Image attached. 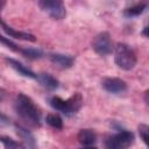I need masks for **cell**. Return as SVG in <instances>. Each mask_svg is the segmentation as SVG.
<instances>
[{
    "label": "cell",
    "mask_w": 149,
    "mask_h": 149,
    "mask_svg": "<svg viewBox=\"0 0 149 149\" xmlns=\"http://www.w3.org/2000/svg\"><path fill=\"white\" fill-rule=\"evenodd\" d=\"M21 55L28 59H40L44 56V52L43 50L38 49V48H33V47H22V50H21Z\"/></svg>",
    "instance_id": "obj_14"
},
{
    "label": "cell",
    "mask_w": 149,
    "mask_h": 149,
    "mask_svg": "<svg viewBox=\"0 0 149 149\" xmlns=\"http://www.w3.org/2000/svg\"><path fill=\"white\" fill-rule=\"evenodd\" d=\"M147 30H148V27L146 26V27H144V29H143V31H142V35H143L144 37H147V36H148V35H147Z\"/></svg>",
    "instance_id": "obj_21"
},
{
    "label": "cell",
    "mask_w": 149,
    "mask_h": 149,
    "mask_svg": "<svg viewBox=\"0 0 149 149\" xmlns=\"http://www.w3.org/2000/svg\"><path fill=\"white\" fill-rule=\"evenodd\" d=\"M0 121H1V122H7V121H8V118H7L5 114H2L1 112H0Z\"/></svg>",
    "instance_id": "obj_20"
},
{
    "label": "cell",
    "mask_w": 149,
    "mask_h": 149,
    "mask_svg": "<svg viewBox=\"0 0 149 149\" xmlns=\"http://www.w3.org/2000/svg\"><path fill=\"white\" fill-rule=\"evenodd\" d=\"M49 105L58 111L65 115H72L76 114L83 106V97L80 93H74L72 94L69 99L64 100L61 97L54 95L49 98Z\"/></svg>",
    "instance_id": "obj_2"
},
{
    "label": "cell",
    "mask_w": 149,
    "mask_h": 149,
    "mask_svg": "<svg viewBox=\"0 0 149 149\" xmlns=\"http://www.w3.org/2000/svg\"><path fill=\"white\" fill-rule=\"evenodd\" d=\"M48 58L55 66H57L58 69H62V70L70 69L74 63V57L71 55H68V54L50 52L48 55Z\"/></svg>",
    "instance_id": "obj_9"
},
{
    "label": "cell",
    "mask_w": 149,
    "mask_h": 149,
    "mask_svg": "<svg viewBox=\"0 0 149 149\" xmlns=\"http://www.w3.org/2000/svg\"><path fill=\"white\" fill-rule=\"evenodd\" d=\"M146 9H147V3H144V2L135 3V5L130 6V7L125 8V10H123V15L127 16V17L139 16V15H141Z\"/></svg>",
    "instance_id": "obj_15"
},
{
    "label": "cell",
    "mask_w": 149,
    "mask_h": 149,
    "mask_svg": "<svg viewBox=\"0 0 149 149\" xmlns=\"http://www.w3.org/2000/svg\"><path fill=\"white\" fill-rule=\"evenodd\" d=\"M36 80L47 90L49 91H54V90H57L58 86H59V81L57 78H55L52 74L50 73H47V72H41L37 74L36 77Z\"/></svg>",
    "instance_id": "obj_12"
},
{
    "label": "cell",
    "mask_w": 149,
    "mask_h": 149,
    "mask_svg": "<svg viewBox=\"0 0 149 149\" xmlns=\"http://www.w3.org/2000/svg\"><path fill=\"white\" fill-rule=\"evenodd\" d=\"M137 130H139V135L141 137V140L144 142V144L147 146L148 144V134H149V127L148 125L146 123H140L139 127H137Z\"/></svg>",
    "instance_id": "obj_19"
},
{
    "label": "cell",
    "mask_w": 149,
    "mask_h": 149,
    "mask_svg": "<svg viewBox=\"0 0 149 149\" xmlns=\"http://www.w3.org/2000/svg\"><path fill=\"white\" fill-rule=\"evenodd\" d=\"M0 142L3 144L5 149H24L22 143H19L17 141L6 135H0Z\"/></svg>",
    "instance_id": "obj_16"
},
{
    "label": "cell",
    "mask_w": 149,
    "mask_h": 149,
    "mask_svg": "<svg viewBox=\"0 0 149 149\" xmlns=\"http://www.w3.org/2000/svg\"><path fill=\"white\" fill-rule=\"evenodd\" d=\"M0 27L9 37L17 38V40H23V41H29V42H35L36 41L35 35H33L30 33H27V31H20V30L14 29L13 27L8 26L1 17H0Z\"/></svg>",
    "instance_id": "obj_10"
},
{
    "label": "cell",
    "mask_w": 149,
    "mask_h": 149,
    "mask_svg": "<svg viewBox=\"0 0 149 149\" xmlns=\"http://www.w3.org/2000/svg\"><path fill=\"white\" fill-rule=\"evenodd\" d=\"M41 9L47 12L54 20H62L66 15V8L61 0H42L38 1Z\"/></svg>",
    "instance_id": "obj_5"
},
{
    "label": "cell",
    "mask_w": 149,
    "mask_h": 149,
    "mask_svg": "<svg viewBox=\"0 0 149 149\" xmlns=\"http://www.w3.org/2000/svg\"><path fill=\"white\" fill-rule=\"evenodd\" d=\"M135 135L133 132L127 129L118 130V133L106 137L104 142L105 149H128L133 146Z\"/></svg>",
    "instance_id": "obj_4"
},
{
    "label": "cell",
    "mask_w": 149,
    "mask_h": 149,
    "mask_svg": "<svg viewBox=\"0 0 149 149\" xmlns=\"http://www.w3.org/2000/svg\"><path fill=\"white\" fill-rule=\"evenodd\" d=\"M80 149H97V148L95 147H92V146H87V147H83Z\"/></svg>",
    "instance_id": "obj_22"
},
{
    "label": "cell",
    "mask_w": 149,
    "mask_h": 149,
    "mask_svg": "<svg viewBox=\"0 0 149 149\" xmlns=\"http://www.w3.org/2000/svg\"><path fill=\"white\" fill-rule=\"evenodd\" d=\"M5 61H6V63L13 69V70H15L19 74H21V76H23V77H26V78H30V79H36V77H37V73H35L33 70H30L28 66H26L24 64H22L21 62H19L17 59H15V58H12V57H5Z\"/></svg>",
    "instance_id": "obj_11"
},
{
    "label": "cell",
    "mask_w": 149,
    "mask_h": 149,
    "mask_svg": "<svg viewBox=\"0 0 149 149\" xmlns=\"http://www.w3.org/2000/svg\"><path fill=\"white\" fill-rule=\"evenodd\" d=\"M77 140L79 143H81L83 146L87 147V146H92L97 142V134L93 129H80L78 135H77Z\"/></svg>",
    "instance_id": "obj_13"
},
{
    "label": "cell",
    "mask_w": 149,
    "mask_h": 149,
    "mask_svg": "<svg viewBox=\"0 0 149 149\" xmlns=\"http://www.w3.org/2000/svg\"><path fill=\"white\" fill-rule=\"evenodd\" d=\"M114 62L118 68L129 71L133 70L137 63V57L135 51L126 43H118L114 48Z\"/></svg>",
    "instance_id": "obj_3"
},
{
    "label": "cell",
    "mask_w": 149,
    "mask_h": 149,
    "mask_svg": "<svg viewBox=\"0 0 149 149\" xmlns=\"http://www.w3.org/2000/svg\"><path fill=\"white\" fill-rule=\"evenodd\" d=\"M14 109L16 114L30 127L40 128L42 125L41 121V111L35 105L33 99L24 93H19L15 98Z\"/></svg>",
    "instance_id": "obj_1"
},
{
    "label": "cell",
    "mask_w": 149,
    "mask_h": 149,
    "mask_svg": "<svg viewBox=\"0 0 149 149\" xmlns=\"http://www.w3.org/2000/svg\"><path fill=\"white\" fill-rule=\"evenodd\" d=\"M101 86L105 91L112 94H120L127 91V83L116 77H106L101 80Z\"/></svg>",
    "instance_id": "obj_7"
},
{
    "label": "cell",
    "mask_w": 149,
    "mask_h": 149,
    "mask_svg": "<svg viewBox=\"0 0 149 149\" xmlns=\"http://www.w3.org/2000/svg\"><path fill=\"white\" fill-rule=\"evenodd\" d=\"M0 43H1V44H3L5 47H7L9 50H12V51H14V52H19V54H21L22 47L17 45V44H16L15 42H13L9 37L3 36L2 34H0Z\"/></svg>",
    "instance_id": "obj_18"
},
{
    "label": "cell",
    "mask_w": 149,
    "mask_h": 149,
    "mask_svg": "<svg viewBox=\"0 0 149 149\" xmlns=\"http://www.w3.org/2000/svg\"><path fill=\"white\" fill-rule=\"evenodd\" d=\"M15 130L19 137L22 140V146L24 147V149H37L36 139L27 127L20 123H15Z\"/></svg>",
    "instance_id": "obj_8"
},
{
    "label": "cell",
    "mask_w": 149,
    "mask_h": 149,
    "mask_svg": "<svg viewBox=\"0 0 149 149\" xmlns=\"http://www.w3.org/2000/svg\"><path fill=\"white\" fill-rule=\"evenodd\" d=\"M6 5V2L5 1H0V13H1V9H2V7Z\"/></svg>",
    "instance_id": "obj_23"
},
{
    "label": "cell",
    "mask_w": 149,
    "mask_h": 149,
    "mask_svg": "<svg viewBox=\"0 0 149 149\" xmlns=\"http://www.w3.org/2000/svg\"><path fill=\"white\" fill-rule=\"evenodd\" d=\"M144 100H146V104H148V91H146V97H144Z\"/></svg>",
    "instance_id": "obj_24"
},
{
    "label": "cell",
    "mask_w": 149,
    "mask_h": 149,
    "mask_svg": "<svg viewBox=\"0 0 149 149\" xmlns=\"http://www.w3.org/2000/svg\"><path fill=\"white\" fill-rule=\"evenodd\" d=\"M92 48L100 56L109 55L113 50V42H112L109 33L101 31L97 34L92 40Z\"/></svg>",
    "instance_id": "obj_6"
},
{
    "label": "cell",
    "mask_w": 149,
    "mask_h": 149,
    "mask_svg": "<svg viewBox=\"0 0 149 149\" xmlns=\"http://www.w3.org/2000/svg\"><path fill=\"white\" fill-rule=\"evenodd\" d=\"M45 122L55 129H62L63 128V119L58 114H55V113L48 114L45 116Z\"/></svg>",
    "instance_id": "obj_17"
}]
</instances>
